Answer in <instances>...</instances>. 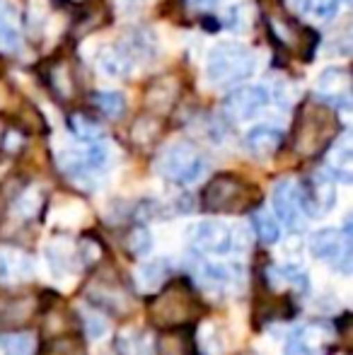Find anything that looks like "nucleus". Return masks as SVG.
Masks as SVG:
<instances>
[{
    "mask_svg": "<svg viewBox=\"0 0 353 355\" xmlns=\"http://www.w3.org/2000/svg\"><path fill=\"white\" fill-rule=\"evenodd\" d=\"M339 136V119L332 112V107L307 99L295 114V126H293V148L305 157L320 155L327 150L334 138Z\"/></svg>",
    "mask_w": 353,
    "mask_h": 355,
    "instance_id": "1",
    "label": "nucleus"
},
{
    "mask_svg": "<svg viewBox=\"0 0 353 355\" xmlns=\"http://www.w3.org/2000/svg\"><path fill=\"white\" fill-rule=\"evenodd\" d=\"M255 53L240 42H221L211 49L206 75L216 87H235L255 73Z\"/></svg>",
    "mask_w": 353,
    "mask_h": 355,
    "instance_id": "2",
    "label": "nucleus"
},
{
    "mask_svg": "<svg viewBox=\"0 0 353 355\" xmlns=\"http://www.w3.org/2000/svg\"><path fill=\"white\" fill-rule=\"evenodd\" d=\"M208 159L201 150L189 141L170 143L157 157V172L172 184H193L206 174Z\"/></svg>",
    "mask_w": 353,
    "mask_h": 355,
    "instance_id": "3",
    "label": "nucleus"
},
{
    "mask_svg": "<svg viewBox=\"0 0 353 355\" xmlns=\"http://www.w3.org/2000/svg\"><path fill=\"white\" fill-rule=\"evenodd\" d=\"M255 198H259V191H255V187L232 174H221L203 189L201 203L206 211L213 213H237L250 208Z\"/></svg>",
    "mask_w": 353,
    "mask_h": 355,
    "instance_id": "4",
    "label": "nucleus"
},
{
    "mask_svg": "<svg viewBox=\"0 0 353 355\" xmlns=\"http://www.w3.org/2000/svg\"><path fill=\"white\" fill-rule=\"evenodd\" d=\"M310 252L322 263L339 273H351L353 263V249H351V227H325L317 230L310 237Z\"/></svg>",
    "mask_w": 353,
    "mask_h": 355,
    "instance_id": "5",
    "label": "nucleus"
},
{
    "mask_svg": "<svg viewBox=\"0 0 353 355\" xmlns=\"http://www.w3.org/2000/svg\"><path fill=\"white\" fill-rule=\"evenodd\" d=\"M191 247L201 254H218L225 257L237 249H242V242L237 237L235 227H230L223 220H203L191 227Z\"/></svg>",
    "mask_w": 353,
    "mask_h": 355,
    "instance_id": "6",
    "label": "nucleus"
},
{
    "mask_svg": "<svg viewBox=\"0 0 353 355\" xmlns=\"http://www.w3.org/2000/svg\"><path fill=\"white\" fill-rule=\"evenodd\" d=\"M273 203V218L278 220V225H286L288 230H302L307 223L305 213V201H302V189L295 179H281L276 182L271 193Z\"/></svg>",
    "mask_w": 353,
    "mask_h": 355,
    "instance_id": "7",
    "label": "nucleus"
},
{
    "mask_svg": "<svg viewBox=\"0 0 353 355\" xmlns=\"http://www.w3.org/2000/svg\"><path fill=\"white\" fill-rule=\"evenodd\" d=\"M44 83H46L49 92L58 99L61 104H73L83 92L80 73H78L76 63L66 56H56L44 66Z\"/></svg>",
    "mask_w": 353,
    "mask_h": 355,
    "instance_id": "8",
    "label": "nucleus"
},
{
    "mask_svg": "<svg viewBox=\"0 0 353 355\" xmlns=\"http://www.w3.org/2000/svg\"><path fill=\"white\" fill-rule=\"evenodd\" d=\"M334 334L327 324H305L288 334L286 355H329Z\"/></svg>",
    "mask_w": 353,
    "mask_h": 355,
    "instance_id": "9",
    "label": "nucleus"
},
{
    "mask_svg": "<svg viewBox=\"0 0 353 355\" xmlns=\"http://www.w3.org/2000/svg\"><path fill=\"white\" fill-rule=\"evenodd\" d=\"M268 104V92L261 85H245L235 87L223 99V112L232 121H250Z\"/></svg>",
    "mask_w": 353,
    "mask_h": 355,
    "instance_id": "10",
    "label": "nucleus"
},
{
    "mask_svg": "<svg viewBox=\"0 0 353 355\" xmlns=\"http://www.w3.org/2000/svg\"><path fill=\"white\" fill-rule=\"evenodd\" d=\"M268 29H271L273 39L281 44L283 49H291V51L302 53V58H310L312 51L317 46V32L312 29L300 27L298 22L288 17H281V15H268Z\"/></svg>",
    "mask_w": 353,
    "mask_h": 355,
    "instance_id": "11",
    "label": "nucleus"
},
{
    "mask_svg": "<svg viewBox=\"0 0 353 355\" xmlns=\"http://www.w3.org/2000/svg\"><path fill=\"white\" fill-rule=\"evenodd\" d=\"M109 164V150L102 143H85V148H71L63 153L61 167L73 177L99 172Z\"/></svg>",
    "mask_w": 353,
    "mask_h": 355,
    "instance_id": "12",
    "label": "nucleus"
},
{
    "mask_svg": "<svg viewBox=\"0 0 353 355\" xmlns=\"http://www.w3.org/2000/svg\"><path fill=\"white\" fill-rule=\"evenodd\" d=\"M198 281L213 293H230L245 283V266L237 261H208L198 268Z\"/></svg>",
    "mask_w": 353,
    "mask_h": 355,
    "instance_id": "13",
    "label": "nucleus"
},
{
    "mask_svg": "<svg viewBox=\"0 0 353 355\" xmlns=\"http://www.w3.org/2000/svg\"><path fill=\"white\" fill-rule=\"evenodd\" d=\"M302 189V201H305V213L307 215H327L336 203V189L334 179L327 172H315L305 184H300Z\"/></svg>",
    "mask_w": 353,
    "mask_h": 355,
    "instance_id": "14",
    "label": "nucleus"
},
{
    "mask_svg": "<svg viewBox=\"0 0 353 355\" xmlns=\"http://www.w3.org/2000/svg\"><path fill=\"white\" fill-rule=\"evenodd\" d=\"M317 94L336 109L351 107V73L346 68H327L317 80Z\"/></svg>",
    "mask_w": 353,
    "mask_h": 355,
    "instance_id": "15",
    "label": "nucleus"
},
{
    "mask_svg": "<svg viewBox=\"0 0 353 355\" xmlns=\"http://www.w3.org/2000/svg\"><path fill=\"white\" fill-rule=\"evenodd\" d=\"M34 276V259L15 247H0V283H22Z\"/></svg>",
    "mask_w": 353,
    "mask_h": 355,
    "instance_id": "16",
    "label": "nucleus"
},
{
    "mask_svg": "<svg viewBox=\"0 0 353 355\" xmlns=\"http://www.w3.org/2000/svg\"><path fill=\"white\" fill-rule=\"evenodd\" d=\"M327 174L332 179H339L344 184H351L353 179V150H351V136L349 133H339L329 148V157H327Z\"/></svg>",
    "mask_w": 353,
    "mask_h": 355,
    "instance_id": "17",
    "label": "nucleus"
},
{
    "mask_svg": "<svg viewBox=\"0 0 353 355\" xmlns=\"http://www.w3.org/2000/svg\"><path fill=\"white\" fill-rule=\"evenodd\" d=\"M283 131L273 126H255L245 136V148L252 157H271L281 150Z\"/></svg>",
    "mask_w": 353,
    "mask_h": 355,
    "instance_id": "18",
    "label": "nucleus"
},
{
    "mask_svg": "<svg viewBox=\"0 0 353 355\" xmlns=\"http://www.w3.org/2000/svg\"><path fill=\"white\" fill-rule=\"evenodd\" d=\"M97 68L109 78H123L131 68V56L121 46H104L97 56Z\"/></svg>",
    "mask_w": 353,
    "mask_h": 355,
    "instance_id": "19",
    "label": "nucleus"
},
{
    "mask_svg": "<svg viewBox=\"0 0 353 355\" xmlns=\"http://www.w3.org/2000/svg\"><path fill=\"white\" fill-rule=\"evenodd\" d=\"M117 348L121 355H153L155 346H153V336L141 329H126L119 334Z\"/></svg>",
    "mask_w": 353,
    "mask_h": 355,
    "instance_id": "20",
    "label": "nucleus"
},
{
    "mask_svg": "<svg viewBox=\"0 0 353 355\" xmlns=\"http://www.w3.org/2000/svg\"><path fill=\"white\" fill-rule=\"evenodd\" d=\"M68 128L80 143H99L104 138V128L99 126V121H94L92 116L83 112H76L68 116Z\"/></svg>",
    "mask_w": 353,
    "mask_h": 355,
    "instance_id": "21",
    "label": "nucleus"
},
{
    "mask_svg": "<svg viewBox=\"0 0 353 355\" xmlns=\"http://www.w3.org/2000/svg\"><path fill=\"white\" fill-rule=\"evenodd\" d=\"M89 104H92L94 112H99L107 119H121L123 112H126V99H123V94L112 92V89L94 92L92 97H89Z\"/></svg>",
    "mask_w": 353,
    "mask_h": 355,
    "instance_id": "22",
    "label": "nucleus"
},
{
    "mask_svg": "<svg viewBox=\"0 0 353 355\" xmlns=\"http://www.w3.org/2000/svg\"><path fill=\"white\" fill-rule=\"evenodd\" d=\"M252 227H255L257 237L264 244H276L278 239H281V225H278L273 213L266 211V208H257V211L252 213Z\"/></svg>",
    "mask_w": 353,
    "mask_h": 355,
    "instance_id": "23",
    "label": "nucleus"
},
{
    "mask_svg": "<svg viewBox=\"0 0 353 355\" xmlns=\"http://www.w3.org/2000/svg\"><path fill=\"white\" fill-rule=\"evenodd\" d=\"M0 348L5 355H34L37 353V336L29 331L3 334L0 336Z\"/></svg>",
    "mask_w": 353,
    "mask_h": 355,
    "instance_id": "24",
    "label": "nucleus"
},
{
    "mask_svg": "<svg viewBox=\"0 0 353 355\" xmlns=\"http://www.w3.org/2000/svg\"><path fill=\"white\" fill-rule=\"evenodd\" d=\"M22 44V34L8 10H0V53H15Z\"/></svg>",
    "mask_w": 353,
    "mask_h": 355,
    "instance_id": "25",
    "label": "nucleus"
},
{
    "mask_svg": "<svg viewBox=\"0 0 353 355\" xmlns=\"http://www.w3.org/2000/svg\"><path fill=\"white\" fill-rule=\"evenodd\" d=\"M167 276V263L165 261H153V263H143L136 271V281L138 288L146 290V293H153L162 285Z\"/></svg>",
    "mask_w": 353,
    "mask_h": 355,
    "instance_id": "26",
    "label": "nucleus"
},
{
    "mask_svg": "<svg viewBox=\"0 0 353 355\" xmlns=\"http://www.w3.org/2000/svg\"><path fill=\"white\" fill-rule=\"evenodd\" d=\"M27 99H22L12 87H10L8 80L0 78V114L5 112H12V107H22Z\"/></svg>",
    "mask_w": 353,
    "mask_h": 355,
    "instance_id": "27",
    "label": "nucleus"
},
{
    "mask_svg": "<svg viewBox=\"0 0 353 355\" xmlns=\"http://www.w3.org/2000/svg\"><path fill=\"white\" fill-rule=\"evenodd\" d=\"M336 8H339V0H305V10L310 15H315V17H332V15L336 12Z\"/></svg>",
    "mask_w": 353,
    "mask_h": 355,
    "instance_id": "28",
    "label": "nucleus"
},
{
    "mask_svg": "<svg viewBox=\"0 0 353 355\" xmlns=\"http://www.w3.org/2000/svg\"><path fill=\"white\" fill-rule=\"evenodd\" d=\"M85 322H87V334H89V338L104 336V334H107V329H109V322H107V319H104L99 312H89V314H85Z\"/></svg>",
    "mask_w": 353,
    "mask_h": 355,
    "instance_id": "29",
    "label": "nucleus"
},
{
    "mask_svg": "<svg viewBox=\"0 0 353 355\" xmlns=\"http://www.w3.org/2000/svg\"><path fill=\"white\" fill-rule=\"evenodd\" d=\"M187 5L191 10H211L218 5V0H187Z\"/></svg>",
    "mask_w": 353,
    "mask_h": 355,
    "instance_id": "30",
    "label": "nucleus"
},
{
    "mask_svg": "<svg viewBox=\"0 0 353 355\" xmlns=\"http://www.w3.org/2000/svg\"><path fill=\"white\" fill-rule=\"evenodd\" d=\"M61 3H66V5H73V8H80V5H85L87 0H61Z\"/></svg>",
    "mask_w": 353,
    "mask_h": 355,
    "instance_id": "31",
    "label": "nucleus"
}]
</instances>
